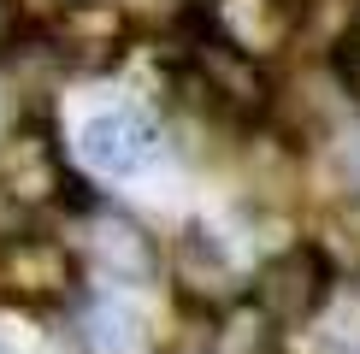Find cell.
<instances>
[{"label": "cell", "mask_w": 360, "mask_h": 354, "mask_svg": "<svg viewBox=\"0 0 360 354\" xmlns=\"http://www.w3.org/2000/svg\"><path fill=\"white\" fill-rule=\"evenodd\" d=\"M71 171H65V154H59V136L41 118L30 124H12L0 136V201L30 213V206H53L71 195Z\"/></svg>", "instance_id": "6da1fadb"}, {"label": "cell", "mask_w": 360, "mask_h": 354, "mask_svg": "<svg viewBox=\"0 0 360 354\" xmlns=\"http://www.w3.org/2000/svg\"><path fill=\"white\" fill-rule=\"evenodd\" d=\"M331 295V260L313 242H295L254 272V313L266 324H307Z\"/></svg>", "instance_id": "7a4b0ae2"}, {"label": "cell", "mask_w": 360, "mask_h": 354, "mask_svg": "<svg viewBox=\"0 0 360 354\" xmlns=\"http://www.w3.org/2000/svg\"><path fill=\"white\" fill-rule=\"evenodd\" d=\"M48 41L59 53V65H77V71H101L124 53L130 41V18L124 6L112 0H65V6L48 18Z\"/></svg>", "instance_id": "3957f363"}, {"label": "cell", "mask_w": 360, "mask_h": 354, "mask_svg": "<svg viewBox=\"0 0 360 354\" xmlns=\"http://www.w3.org/2000/svg\"><path fill=\"white\" fill-rule=\"evenodd\" d=\"M0 284H6V295H18L24 307H53V301H71V289H77V260L53 236H18L12 230L0 242Z\"/></svg>", "instance_id": "277c9868"}, {"label": "cell", "mask_w": 360, "mask_h": 354, "mask_svg": "<svg viewBox=\"0 0 360 354\" xmlns=\"http://www.w3.org/2000/svg\"><path fill=\"white\" fill-rule=\"evenodd\" d=\"M189 95H201V107L213 112H260L266 107V77L248 53H236L219 36L189 41Z\"/></svg>", "instance_id": "5b68a950"}, {"label": "cell", "mask_w": 360, "mask_h": 354, "mask_svg": "<svg viewBox=\"0 0 360 354\" xmlns=\"http://www.w3.org/2000/svg\"><path fill=\"white\" fill-rule=\"evenodd\" d=\"M83 254L95 266L101 277H112V284H148L154 277V236H148L130 213H112V206H95L83 225Z\"/></svg>", "instance_id": "8992f818"}, {"label": "cell", "mask_w": 360, "mask_h": 354, "mask_svg": "<svg viewBox=\"0 0 360 354\" xmlns=\"http://www.w3.org/2000/svg\"><path fill=\"white\" fill-rule=\"evenodd\" d=\"M213 36L248 59H266L302 36V12L295 0H213Z\"/></svg>", "instance_id": "52a82bcc"}, {"label": "cell", "mask_w": 360, "mask_h": 354, "mask_svg": "<svg viewBox=\"0 0 360 354\" xmlns=\"http://www.w3.org/2000/svg\"><path fill=\"white\" fill-rule=\"evenodd\" d=\"M77 154L107 177H130V171H142L154 159V130L130 107H112V112H95L77 130Z\"/></svg>", "instance_id": "ba28073f"}, {"label": "cell", "mask_w": 360, "mask_h": 354, "mask_svg": "<svg viewBox=\"0 0 360 354\" xmlns=\"http://www.w3.org/2000/svg\"><path fill=\"white\" fill-rule=\"evenodd\" d=\"M172 277H177V295L207 301V307H224V301L236 295V266H231V254L219 248L213 230H184V236H177Z\"/></svg>", "instance_id": "9c48e42d"}, {"label": "cell", "mask_w": 360, "mask_h": 354, "mask_svg": "<svg viewBox=\"0 0 360 354\" xmlns=\"http://www.w3.org/2000/svg\"><path fill=\"white\" fill-rule=\"evenodd\" d=\"M148 343H154V354H219V307L177 295L154 313Z\"/></svg>", "instance_id": "30bf717a"}, {"label": "cell", "mask_w": 360, "mask_h": 354, "mask_svg": "<svg viewBox=\"0 0 360 354\" xmlns=\"http://www.w3.org/2000/svg\"><path fill=\"white\" fill-rule=\"evenodd\" d=\"M83 331H89V343L101 354H130L136 348V313L124 301H95L89 319H83Z\"/></svg>", "instance_id": "8fae6325"}, {"label": "cell", "mask_w": 360, "mask_h": 354, "mask_svg": "<svg viewBox=\"0 0 360 354\" xmlns=\"http://www.w3.org/2000/svg\"><path fill=\"white\" fill-rule=\"evenodd\" d=\"M331 65H337L342 95H354V100H360V24L337 29V41H331Z\"/></svg>", "instance_id": "7c38bea8"}, {"label": "cell", "mask_w": 360, "mask_h": 354, "mask_svg": "<svg viewBox=\"0 0 360 354\" xmlns=\"http://www.w3.org/2000/svg\"><path fill=\"white\" fill-rule=\"evenodd\" d=\"M6 41H12V6L0 0V48H6Z\"/></svg>", "instance_id": "4fadbf2b"}, {"label": "cell", "mask_w": 360, "mask_h": 354, "mask_svg": "<svg viewBox=\"0 0 360 354\" xmlns=\"http://www.w3.org/2000/svg\"><path fill=\"white\" fill-rule=\"evenodd\" d=\"M272 354H278V348H272Z\"/></svg>", "instance_id": "5bb4252c"}]
</instances>
